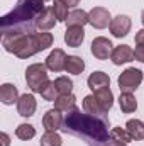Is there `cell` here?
<instances>
[{
    "mask_svg": "<svg viewBox=\"0 0 144 146\" xmlns=\"http://www.w3.org/2000/svg\"><path fill=\"white\" fill-rule=\"evenodd\" d=\"M143 82V72L137 68H127L119 75L117 83L122 94H132L137 90V87Z\"/></svg>",
    "mask_w": 144,
    "mask_h": 146,
    "instance_id": "5",
    "label": "cell"
},
{
    "mask_svg": "<svg viewBox=\"0 0 144 146\" xmlns=\"http://www.w3.org/2000/svg\"><path fill=\"white\" fill-rule=\"evenodd\" d=\"M0 100L5 106H12L14 102L19 100V92L12 83H3L0 87Z\"/></svg>",
    "mask_w": 144,
    "mask_h": 146,
    "instance_id": "17",
    "label": "cell"
},
{
    "mask_svg": "<svg viewBox=\"0 0 144 146\" xmlns=\"http://www.w3.org/2000/svg\"><path fill=\"white\" fill-rule=\"evenodd\" d=\"M42 2H48V0H42Z\"/></svg>",
    "mask_w": 144,
    "mask_h": 146,
    "instance_id": "36",
    "label": "cell"
},
{
    "mask_svg": "<svg viewBox=\"0 0 144 146\" xmlns=\"http://www.w3.org/2000/svg\"><path fill=\"white\" fill-rule=\"evenodd\" d=\"M110 22H112V17L105 7H93L88 12V24L95 29H105L110 26Z\"/></svg>",
    "mask_w": 144,
    "mask_h": 146,
    "instance_id": "6",
    "label": "cell"
},
{
    "mask_svg": "<svg viewBox=\"0 0 144 146\" xmlns=\"http://www.w3.org/2000/svg\"><path fill=\"white\" fill-rule=\"evenodd\" d=\"M83 39H85V31H83V27H68L66 33H65V42H66L68 46H71V48L81 46Z\"/></svg>",
    "mask_w": 144,
    "mask_h": 146,
    "instance_id": "16",
    "label": "cell"
},
{
    "mask_svg": "<svg viewBox=\"0 0 144 146\" xmlns=\"http://www.w3.org/2000/svg\"><path fill=\"white\" fill-rule=\"evenodd\" d=\"M2 141H3V146H9L10 139H9V134L7 133H2Z\"/></svg>",
    "mask_w": 144,
    "mask_h": 146,
    "instance_id": "34",
    "label": "cell"
},
{
    "mask_svg": "<svg viewBox=\"0 0 144 146\" xmlns=\"http://www.w3.org/2000/svg\"><path fill=\"white\" fill-rule=\"evenodd\" d=\"M68 5L63 2V0H54V3H53V10H54V14H56V19L59 21V22H66V19H68Z\"/></svg>",
    "mask_w": 144,
    "mask_h": 146,
    "instance_id": "28",
    "label": "cell"
},
{
    "mask_svg": "<svg viewBox=\"0 0 144 146\" xmlns=\"http://www.w3.org/2000/svg\"><path fill=\"white\" fill-rule=\"evenodd\" d=\"M26 82H27V87L31 88V92L41 94L42 87L49 82L46 65H42V63H32V65H29L27 70H26Z\"/></svg>",
    "mask_w": 144,
    "mask_h": 146,
    "instance_id": "4",
    "label": "cell"
},
{
    "mask_svg": "<svg viewBox=\"0 0 144 146\" xmlns=\"http://www.w3.org/2000/svg\"><path fill=\"white\" fill-rule=\"evenodd\" d=\"M66 53L63 51V49H59V48H56V49H53L51 53H49V56L46 58V68L48 70H51V72H61V70H65V66H66Z\"/></svg>",
    "mask_w": 144,
    "mask_h": 146,
    "instance_id": "9",
    "label": "cell"
},
{
    "mask_svg": "<svg viewBox=\"0 0 144 146\" xmlns=\"http://www.w3.org/2000/svg\"><path fill=\"white\" fill-rule=\"evenodd\" d=\"M36 109H37V102H36V97L32 94H24V95L19 97V100H17V112H19V115L31 117V115H34Z\"/></svg>",
    "mask_w": 144,
    "mask_h": 146,
    "instance_id": "10",
    "label": "cell"
},
{
    "mask_svg": "<svg viewBox=\"0 0 144 146\" xmlns=\"http://www.w3.org/2000/svg\"><path fill=\"white\" fill-rule=\"evenodd\" d=\"M63 122H65V119H63L61 112L56 109H49L42 117V126L46 131H58V129H61Z\"/></svg>",
    "mask_w": 144,
    "mask_h": 146,
    "instance_id": "13",
    "label": "cell"
},
{
    "mask_svg": "<svg viewBox=\"0 0 144 146\" xmlns=\"http://www.w3.org/2000/svg\"><path fill=\"white\" fill-rule=\"evenodd\" d=\"M141 21H143V24H144V10H143V14H141Z\"/></svg>",
    "mask_w": 144,
    "mask_h": 146,
    "instance_id": "35",
    "label": "cell"
},
{
    "mask_svg": "<svg viewBox=\"0 0 144 146\" xmlns=\"http://www.w3.org/2000/svg\"><path fill=\"white\" fill-rule=\"evenodd\" d=\"M119 106H120V110L126 112V114H132L137 109V100L132 94H120L119 97Z\"/></svg>",
    "mask_w": 144,
    "mask_h": 146,
    "instance_id": "22",
    "label": "cell"
},
{
    "mask_svg": "<svg viewBox=\"0 0 144 146\" xmlns=\"http://www.w3.org/2000/svg\"><path fill=\"white\" fill-rule=\"evenodd\" d=\"M95 97H97V100L100 104V109H102L104 114L112 109V106H114V94H112L110 88H104V90L95 92Z\"/></svg>",
    "mask_w": 144,
    "mask_h": 146,
    "instance_id": "21",
    "label": "cell"
},
{
    "mask_svg": "<svg viewBox=\"0 0 144 146\" xmlns=\"http://www.w3.org/2000/svg\"><path fill=\"white\" fill-rule=\"evenodd\" d=\"M83 110H85L87 114H90V115L104 114L102 109H100V104H98L97 97H95V94H93V95H87V97L83 99Z\"/></svg>",
    "mask_w": 144,
    "mask_h": 146,
    "instance_id": "24",
    "label": "cell"
},
{
    "mask_svg": "<svg viewBox=\"0 0 144 146\" xmlns=\"http://www.w3.org/2000/svg\"><path fill=\"white\" fill-rule=\"evenodd\" d=\"M56 22H58V19H56V14H54L53 7H44V10L34 21V24H36V27L39 31H49L56 26Z\"/></svg>",
    "mask_w": 144,
    "mask_h": 146,
    "instance_id": "11",
    "label": "cell"
},
{
    "mask_svg": "<svg viewBox=\"0 0 144 146\" xmlns=\"http://www.w3.org/2000/svg\"><path fill=\"white\" fill-rule=\"evenodd\" d=\"M87 83H88V88L95 94L98 90H104V88L110 87V78H108L107 73H104V72H93L88 76Z\"/></svg>",
    "mask_w": 144,
    "mask_h": 146,
    "instance_id": "14",
    "label": "cell"
},
{
    "mask_svg": "<svg viewBox=\"0 0 144 146\" xmlns=\"http://www.w3.org/2000/svg\"><path fill=\"white\" fill-rule=\"evenodd\" d=\"M126 129H127V133L131 134L132 139H136V141L144 139V122L143 121H139V119H129L126 122Z\"/></svg>",
    "mask_w": 144,
    "mask_h": 146,
    "instance_id": "19",
    "label": "cell"
},
{
    "mask_svg": "<svg viewBox=\"0 0 144 146\" xmlns=\"http://www.w3.org/2000/svg\"><path fill=\"white\" fill-rule=\"evenodd\" d=\"M110 60L114 65H124V63H129L134 60V49L127 44H120V46H115L112 54H110Z\"/></svg>",
    "mask_w": 144,
    "mask_h": 146,
    "instance_id": "12",
    "label": "cell"
},
{
    "mask_svg": "<svg viewBox=\"0 0 144 146\" xmlns=\"http://www.w3.org/2000/svg\"><path fill=\"white\" fill-rule=\"evenodd\" d=\"M66 133H75V134H83L88 136L98 143H105L108 141L110 134L107 131V126L104 121L97 119V115H90V114H81L80 110H71V114L66 115L65 119V127Z\"/></svg>",
    "mask_w": 144,
    "mask_h": 146,
    "instance_id": "1",
    "label": "cell"
},
{
    "mask_svg": "<svg viewBox=\"0 0 144 146\" xmlns=\"http://www.w3.org/2000/svg\"><path fill=\"white\" fill-rule=\"evenodd\" d=\"M41 95L44 97V100H49V102H54L58 97H59V92H58V88H56V85H54V82H48L44 87H42V90H41Z\"/></svg>",
    "mask_w": 144,
    "mask_h": 146,
    "instance_id": "27",
    "label": "cell"
},
{
    "mask_svg": "<svg viewBox=\"0 0 144 146\" xmlns=\"http://www.w3.org/2000/svg\"><path fill=\"white\" fill-rule=\"evenodd\" d=\"M131 27H132L131 17L129 15H122V14L117 15V17H114L112 22H110V26H108V29H110V33H112L114 37H126L129 34Z\"/></svg>",
    "mask_w": 144,
    "mask_h": 146,
    "instance_id": "7",
    "label": "cell"
},
{
    "mask_svg": "<svg viewBox=\"0 0 144 146\" xmlns=\"http://www.w3.org/2000/svg\"><path fill=\"white\" fill-rule=\"evenodd\" d=\"M39 145L41 146H61L63 145V139H61V136L56 131H46L41 136Z\"/></svg>",
    "mask_w": 144,
    "mask_h": 146,
    "instance_id": "25",
    "label": "cell"
},
{
    "mask_svg": "<svg viewBox=\"0 0 144 146\" xmlns=\"http://www.w3.org/2000/svg\"><path fill=\"white\" fill-rule=\"evenodd\" d=\"M134 58H136V60H139L141 63H144V46H136Z\"/></svg>",
    "mask_w": 144,
    "mask_h": 146,
    "instance_id": "31",
    "label": "cell"
},
{
    "mask_svg": "<svg viewBox=\"0 0 144 146\" xmlns=\"http://www.w3.org/2000/svg\"><path fill=\"white\" fill-rule=\"evenodd\" d=\"M66 24H68V27H83L85 24H88V12L75 9L68 14Z\"/></svg>",
    "mask_w": 144,
    "mask_h": 146,
    "instance_id": "18",
    "label": "cell"
},
{
    "mask_svg": "<svg viewBox=\"0 0 144 146\" xmlns=\"http://www.w3.org/2000/svg\"><path fill=\"white\" fill-rule=\"evenodd\" d=\"M65 70H66V73H71V75H80L85 70V61L80 56H68Z\"/></svg>",
    "mask_w": 144,
    "mask_h": 146,
    "instance_id": "23",
    "label": "cell"
},
{
    "mask_svg": "<svg viewBox=\"0 0 144 146\" xmlns=\"http://www.w3.org/2000/svg\"><path fill=\"white\" fill-rule=\"evenodd\" d=\"M134 41H136V44H137V46H144V29H141V31H137V33H136Z\"/></svg>",
    "mask_w": 144,
    "mask_h": 146,
    "instance_id": "32",
    "label": "cell"
},
{
    "mask_svg": "<svg viewBox=\"0 0 144 146\" xmlns=\"http://www.w3.org/2000/svg\"><path fill=\"white\" fill-rule=\"evenodd\" d=\"M44 2L42 0H19L17 7L9 12L7 15H3L2 19V27L3 31L12 24V26H17V24H22L26 21H31L34 19L36 21L37 15L44 10Z\"/></svg>",
    "mask_w": 144,
    "mask_h": 146,
    "instance_id": "3",
    "label": "cell"
},
{
    "mask_svg": "<svg viewBox=\"0 0 144 146\" xmlns=\"http://www.w3.org/2000/svg\"><path fill=\"white\" fill-rule=\"evenodd\" d=\"M110 139L112 141H119V143H126V145L132 141V138L127 133V129H122V127H114L110 131Z\"/></svg>",
    "mask_w": 144,
    "mask_h": 146,
    "instance_id": "30",
    "label": "cell"
},
{
    "mask_svg": "<svg viewBox=\"0 0 144 146\" xmlns=\"http://www.w3.org/2000/svg\"><path fill=\"white\" fill-rule=\"evenodd\" d=\"M54 109L59 112H71L76 109V97L73 94H63L54 100Z\"/></svg>",
    "mask_w": 144,
    "mask_h": 146,
    "instance_id": "15",
    "label": "cell"
},
{
    "mask_svg": "<svg viewBox=\"0 0 144 146\" xmlns=\"http://www.w3.org/2000/svg\"><path fill=\"white\" fill-rule=\"evenodd\" d=\"M112 46H114V44L108 41L107 37H104V36L95 37L93 42H92V54H93L97 60H108L110 54H112V51H114Z\"/></svg>",
    "mask_w": 144,
    "mask_h": 146,
    "instance_id": "8",
    "label": "cell"
},
{
    "mask_svg": "<svg viewBox=\"0 0 144 146\" xmlns=\"http://www.w3.org/2000/svg\"><path fill=\"white\" fill-rule=\"evenodd\" d=\"M54 85H56L59 95H63V94H71V90H73V82H71V78H68V76H58V78L54 80Z\"/></svg>",
    "mask_w": 144,
    "mask_h": 146,
    "instance_id": "29",
    "label": "cell"
},
{
    "mask_svg": "<svg viewBox=\"0 0 144 146\" xmlns=\"http://www.w3.org/2000/svg\"><path fill=\"white\" fill-rule=\"evenodd\" d=\"M2 44L5 48V51L15 54L17 58H31L32 54H36V46H34V39L32 33H26V31H3L2 34Z\"/></svg>",
    "mask_w": 144,
    "mask_h": 146,
    "instance_id": "2",
    "label": "cell"
},
{
    "mask_svg": "<svg viewBox=\"0 0 144 146\" xmlns=\"http://www.w3.org/2000/svg\"><path fill=\"white\" fill-rule=\"evenodd\" d=\"M32 39H34V46H36V51H44V49H48L51 44H53V41H54V37L51 33H46V31H41V33H32Z\"/></svg>",
    "mask_w": 144,
    "mask_h": 146,
    "instance_id": "20",
    "label": "cell"
},
{
    "mask_svg": "<svg viewBox=\"0 0 144 146\" xmlns=\"http://www.w3.org/2000/svg\"><path fill=\"white\" fill-rule=\"evenodd\" d=\"M15 136L19 139H22V141H29V139H32L36 136V129L31 124H20L15 129Z\"/></svg>",
    "mask_w": 144,
    "mask_h": 146,
    "instance_id": "26",
    "label": "cell"
},
{
    "mask_svg": "<svg viewBox=\"0 0 144 146\" xmlns=\"http://www.w3.org/2000/svg\"><path fill=\"white\" fill-rule=\"evenodd\" d=\"M63 2H65V3H66L68 7H76V5H78V3H80L81 0H63Z\"/></svg>",
    "mask_w": 144,
    "mask_h": 146,
    "instance_id": "33",
    "label": "cell"
}]
</instances>
